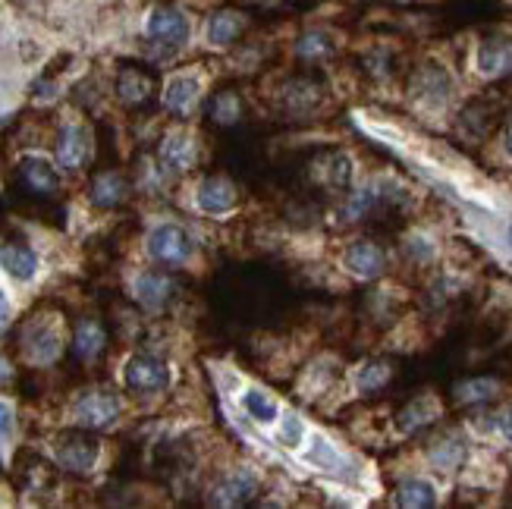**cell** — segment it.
<instances>
[{
  "label": "cell",
  "instance_id": "cell-1",
  "mask_svg": "<svg viewBox=\"0 0 512 509\" xmlns=\"http://www.w3.org/2000/svg\"><path fill=\"white\" fill-rule=\"evenodd\" d=\"M51 456L57 462V469L66 472V475H76V478H85L98 469L101 462V440H98V431H88V428H66L54 437L51 444Z\"/></svg>",
  "mask_w": 512,
  "mask_h": 509
},
{
  "label": "cell",
  "instance_id": "cell-2",
  "mask_svg": "<svg viewBox=\"0 0 512 509\" xmlns=\"http://www.w3.org/2000/svg\"><path fill=\"white\" fill-rule=\"evenodd\" d=\"M145 252L154 264H161V268L183 271L195 258V236L183 224H176V220H161V224H154L148 230Z\"/></svg>",
  "mask_w": 512,
  "mask_h": 509
},
{
  "label": "cell",
  "instance_id": "cell-3",
  "mask_svg": "<svg viewBox=\"0 0 512 509\" xmlns=\"http://www.w3.org/2000/svg\"><path fill=\"white\" fill-rule=\"evenodd\" d=\"M19 349L26 362L38 368H51L63 356V327L54 315H35L19 330Z\"/></svg>",
  "mask_w": 512,
  "mask_h": 509
},
{
  "label": "cell",
  "instance_id": "cell-4",
  "mask_svg": "<svg viewBox=\"0 0 512 509\" xmlns=\"http://www.w3.org/2000/svg\"><path fill=\"white\" fill-rule=\"evenodd\" d=\"M123 387L136 400H151L161 396L170 387V365L167 359L154 356V352H132L123 365Z\"/></svg>",
  "mask_w": 512,
  "mask_h": 509
},
{
  "label": "cell",
  "instance_id": "cell-5",
  "mask_svg": "<svg viewBox=\"0 0 512 509\" xmlns=\"http://www.w3.org/2000/svg\"><path fill=\"white\" fill-rule=\"evenodd\" d=\"M70 415H73V425H79V428L107 431V428H114L120 422L123 403H120L117 390H110V387H88V390H82L73 400Z\"/></svg>",
  "mask_w": 512,
  "mask_h": 509
},
{
  "label": "cell",
  "instance_id": "cell-6",
  "mask_svg": "<svg viewBox=\"0 0 512 509\" xmlns=\"http://www.w3.org/2000/svg\"><path fill=\"white\" fill-rule=\"evenodd\" d=\"M180 290H183L180 280L173 277L170 268H161V264L158 268H145L132 277V299L151 315H164L167 308L180 299Z\"/></svg>",
  "mask_w": 512,
  "mask_h": 509
},
{
  "label": "cell",
  "instance_id": "cell-7",
  "mask_svg": "<svg viewBox=\"0 0 512 509\" xmlns=\"http://www.w3.org/2000/svg\"><path fill=\"white\" fill-rule=\"evenodd\" d=\"M189 35H192V22L189 16L180 10V7H170V4H161L154 7L145 19V38L154 48H161L164 54H173L189 44Z\"/></svg>",
  "mask_w": 512,
  "mask_h": 509
},
{
  "label": "cell",
  "instance_id": "cell-8",
  "mask_svg": "<svg viewBox=\"0 0 512 509\" xmlns=\"http://www.w3.org/2000/svg\"><path fill=\"white\" fill-rule=\"evenodd\" d=\"M198 154H202V145H198L195 132L186 126H173L154 148V161L167 176H186L198 164Z\"/></svg>",
  "mask_w": 512,
  "mask_h": 509
},
{
  "label": "cell",
  "instance_id": "cell-9",
  "mask_svg": "<svg viewBox=\"0 0 512 509\" xmlns=\"http://www.w3.org/2000/svg\"><path fill=\"white\" fill-rule=\"evenodd\" d=\"M95 158V136L79 120H66L54 142V161L63 173H82Z\"/></svg>",
  "mask_w": 512,
  "mask_h": 509
},
{
  "label": "cell",
  "instance_id": "cell-10",
  "mask_svg": "<svg viewBox=\"0 0 512 509\" xmlns=\"http://www.w3.org/2000/svg\"><path fill=\"white\" fill-rule=\"evenodd\" d=\"M258 494H261V478L249 466H236L211 484L208 503L224 506V509H239V506L255 503Z\"/></svg>",
  "mask_w": 512,
  "mask_h": 509
},
{
  "label": "cell",
  "instance_id": "cell-11",
  "mask_svg": "<svg viewBox=\"0 0 512 509\" xmlns=\"http://www.w3.org/2000/svg\"><path fill=\"white\" fill-rule=\"evenodd\" d=\"M19 186L35 198H57L63 189V170L57 161H48L44 154H26L16 164Z\"/></svg>",
  "mask_w": 512,
  "mask_h": 509
},
{
  "label": "cell",
  "instance_id": "cell-12",
  "mask_svg": "<svg viewBox=\"0 0 512 509\" xmlns=\"http://www.w3.org/2000/svg\"><path fill=\"white\" fill-rule=\"evenodd\" d=\"M242 202L239 186L230 180L227 173H208L195 189V208L208 217H224L233 214Z\"/></svg>",
  "mask_w": 512,
  "mask_h": 509
},
{
  "label": "cell",
  "instance_id": "cell-13",
  "mask_svg": "<svg viewBox=\"0 0 512 509\" xmlns=\"http://www.w3.org/2000/svg\"><path fill=\"white\" fill-rule=\"evenodd\" d=\"M202 79H198L195 73H173L164 85V110L173 117V120H192V114L198 107H202Z\"/></svg>",
  "mask_w": 512,
  "mask_h": 509
},
{
  "label": "cell",
  "instance_id": "cell-14",
  "mask_svg": "<svg viewBox=\"0 0 512 509\" xmlns=\"http://www.w3.org/2000/svg\"><path fill=\"white\" fill-rule=\"evenodd\" d=\"M340 264L359 280H377L387 274V249L374 239H355L343 249Z\"/></svg>",
  "mask_w": 512,
  "mask_h": 509
},
{
  "label": "cell",
  "instance_id": "cell-15",
  "mask_svg": "<svg viewBox=\"0 0 512 509\" xmlns=\"http://www.w3.org/2000/svg\"><path fill=\"white\" fill-rule=\"evenodd\" d=\"M114 95L123 107L129 110H139L145 104L154 101V95H158V82H154V76L148 70H142V66H120L117 70V79H114Z\"/></svg>",
  "mask_w": 512,
  "mask_h": 509
},
{
  "label": "cell",
  "instance_id": "cell-16",
  "mask_svg": "<svg viewBox=\"0 0 512 509\" xmlns=\"http://www.w3.org/2000/svg\"><path fill=\"white\" fill-rule=\"evenodd\" d=\"M132 195V183L123 170H98L88 183V205L98 211H117Z\"/></svg>",
  "mask_w": 512,
  "mask_h": 509
},
{
  "label": "cell",
  "instance_id": "cell-17",
  "mask_svg": "<svg viewBox=\"0 0 512 509\" xmlns=\"http://www.w3.org/2000/svg\"><path fill=\"white\" fill-rule=\"evenodd\" d=\"M104 349H107V327L98 318H79L70 337L73 359L82 365H92L104 356Z\"/></svg>",
  "mask_w": 512,
  "mask_h": 509
},
{
  "label": "cell",
  "instance_id": "cell-18",
  "mask_svg": "<svg viewBox=\"0 0 512 509\" xmlns=\"http://www.w3.org/2000/svg\"><path fill=\"white\" fill-rule=\"evenodd\" d=\"M280 101H283L286 114L308 117V114H315V110L321 107V101H324V85L318 79H311V76H296V79H289L283 85Z\"/></svg>",
  "mask_w": 512,
  "mask_h": 509
},
{
  "label": "cell",
  "instance_id": "cell-19",
  "mask_svg": "<svg viewBox=\"0 0 512 509\" xmlns=\"http://www.w3.org/2000/svg\"><path fill=\"white\" fill-rule=\"evenodd\" d=\"M0 271L16 283H29L41 271V258L26 242L7 239V242H0Z\"/></svg>",
  "mask_w": 512,
  "mask_h": 509
},
{
  "label": "cell",
  "instance_id": "cell-20",
  "mask_svg": "<svg viewBox=\"0 0 512 509\" xmlns=\"http://www.w3.org/2000/svg\"><path fill=\"white\" fill-rule=\"evenodd\" d=\"M249 26V19L246 13H239V10H217L208 16V26H205V38L211 48H233V44L242 38V32H246Z\"/></svg>",
  "mask_w": 512,
  "mask_h": 509
},
{
  "label": "cell",
  "instance_id": "cell-21",
  "mask_svg": "<svg viewBox=\"0 0 512 509\" xmlns=\"http://www.w3.org/2000/svg\"><path fill=\"white\" fill-rule=\"evenodd\" d=\"M205 117L217 126V129H230L239 126L242 117H246V101L236 92V88H220L205 101Z\"/></svg>",
  "mask_w": 512,
  "mask_h": 509
},
{
  "label": "cell",
  "instance_id": "cell-22",
  "mask_svg": "<svg viewBox=\"0 0 512 509\" xmlns=\"http://www.w3.org/2000/svg\"><path fill=\"white\" fill-rule=\"evenodd\" d=\"M440 418V403L434 400V396H415L412 403H406L403 409H399V415H396V428H399V434H406V437H412V434H418V431H425V428H431L434 422Z\"/></svg>",
  "mask_w": 512,
  "mask_h": 509
},
{
  "label": "cell",
  "instance_id": "cell-23",
  "mask_svg": "<svg viewBox=\"0 0 512 509\" xmlns=\"http://www.w3.org/2000/svg\"><path fill=\"white\" fill-rule=\"evenodd\" d=\"M475 66L487 79H500V76L512 73V41H506V38L481 41L478 54H475Z\"/></svg>",
  "mask_w": 512,
  "mask_h": 509
},
{
  "label": "cell",
  "instance_id": "cell-24",
  "mask_svg": "<svg viewBox=\"0 0 512 509\" xmlns=\"http://www.w3.org/2000/svg\"><path fill=\"white\" fill-rule=\"evenodd\" d=\"M450 76H447V70L443 66H437V63H428V66H421V70L415 73V79H412V95L418 98V101H425V104H443L450 98Z\"/></svg>",
  "mask_w": 512,
  "mask_h": 509
},
{
  "label": "cell",
  "instance_id": "cell-25",
  "mask_svg": "<svg viewBox=\"0 0 512 509\" xmlns=\"http://www.w3.org/2000/svg\"><path fill=\"white\" fill-rule=\"evenodd\" d=\"M497 396H500V381L491 378V374H478V378H462L459 384H453V400L459 406H469V409L494 403Z\"/></svg>",
  "mask_w": 512,
  "mask_h": 509
},
{
  "label": "cell",
  "instance_id": "cell-26",
  "mask_svg": "<svg viewBox=\"0 0 512 509\" xmlns=\"http://www.w3.org/2000/svg\"><path fill=\"white\" fill-rule=\"evenodd\" d=\"M321 183L333 195H346L355 183V161L349 151H333L330 158L321 164Z\"/></svg>",
  "mask_w": 512,
  "mask_h": 509
},
{
  "label": "cell",
  "instance_id": "cell-27",
  "mask_svg": "<svg viewBox=\"0 0 512 509\" xmlns=\"http://www.w3.org/2000/svg\"><path fill=\"white\" fill-rule=\"evenodd\" d=\"M239 406H242V412H246L255 425H277L280 422V403L274 400L271 393L267 390H261V387H246L242 390V396H239Z\"/></svg>",
  "mask_w": 512,
  "mask_h": 509
},
{
  "label": "cell",
  "instance_id": "cell-28",
  "mask_svg": "<svg viewBox=\"0 0 512 509\" xmlns=\"http://www.w3.org/2000/svg\"><path fill=\"white\" fill-rule=\"evenodd\" d=\"M393 374H396L393 362H387V359H368V362H362L359 368H355L352 384H355V390H359L362 396H374V393H381V390L390 387Z\"/></svg>",
  "mask_w": 512,
  "mask_h": 509
},
{
  "label": "cell",
  "instance_id": "cell-29",
  "mask_svg": "<svg viewBox=\"0 0 512 509\" xmlns=\"http://www.w3.org/2000/svg\"><path fill=\"white\" fill-rule=\"evenodd\" d=\"M393 503L403 509H431L437 506V488L428 478H403L393 491Z\"/></svg>",
  "mask_w": 512,
  "mask_h": 509
},
{
  "label": "cell",
  "instance_id": "cell-30",
  "mask_svg": "<svg viewBox=\"0 0 512 509\" xmlns=\"http://www.w3.org/2000/svg\"><path fill=\"white\" fill-rule=\"evenodd\" d=\"M465 459H469V447H465V440H459L453 434L434 440L428 447V462L437 472H456V469H462Z\"/></svg>",
  "mask_w": 512,
  "mask_h": 509
},
{
  "label": "cell",
  "instance_id": "cell-31",
  "mask_svg": "<svg viewBox=\"0 0 512 509\" xmlns=\"http://www.w3.org/2000/svg\"><path fill=\"white\" fill-rule=\"evenodd\" d=\"M330 54H333V41H330V35L321 32V29H311V32H305V35L296 41V57H299L302 63H321V60H327Z\"/></svg>",
  "mask_w": 512,
  "mask_h": 509
},
{
  "label": "cell",
  "instance_id": "cell-32",
  "mask_svg": "<svg viewBox=\"0 0 512 509\" xmlns=\"http://www.w3.org/2000/svg\"><path fill=\"white\" fill-rule=\"evenodd\" d=\"M308 462L318 466L324 472H340L343 469V453L330 444L324 434H311V450H308Z\"/></svg>",
  "mask_w": 512,
  "mask_h": 509
},
{
  "label": "cell",
  "instance_id": "cell-33",
  "mask_svg": "<svg viewBox=\"0 0 512 509\" xmlns=\"http://www.w3.org/2000/svg\"><path fill=\"white\" fill-rule=\"evenodd\" d=\"M280 431H277V440L283 447H289V450H296L302 440H305V428H302V418L299 415H293V412H286V415H280Z\"/></svg>",
  "mask_w": 512,
  "mask_h": 509
},
{
  "label": "cell",
  "instance_id": "cell-34",
  "mask_svg": "<svg viewBox=\"0 0 512 509\" xmlns=\"http://www.w3.org/2000/svg\"><path fill=\"white\" fill-rule=\"evenodd\" d=\"M16 437V406L0 396V450H7Z\"/></svg>",
  "mask_w": 512,
  "mask_h": 509
},
{
  "label": "cell",
  "instance_id": "cell-35",
  "mask_svg": "<svg viewBox=\"0 0 512 509\" xmlns=\"http://www.w3.org/2000/svg\"><path fill=\"white\" fill-rule=\"evenodd\" d=\"M10 321H13V302H10L4 286H0V334H4V330L10 327Z\"/></svg>",
  "mask_w": 512,
  "mask_h": 509
},
{
  "label": "cell",
  "instance_id": "cell-36",
  "mask_svg": "<svg viewBox=\"0 0 512 509\" xmlns=\"http://www.w3.org/2000/svg\"><path fill=\"white\" fill-rule=\"evenodd\" d=\"M500 431H503V437L512 444V406L503 412V418H500Z\"/></svg>",
  "mask_w": 512,
  "mask_h": 509
},
{
  "label": "cell",
  "instance_id": "cell-37",
  "mask_svg": "<svg viewBox=\"0 0 512 509\" xmlns=\"http://www.w3.org/2000/svg\"><path fill=\"white\" fill-rule=\"evenodd\" d=\"M503 142H506V151L512 154V117L506 120V129H503Z\"/></svg>",
  "mask_w": 512,
  "mask_h": 509
},
{
  "label": "cell",
  "instance_id": "cell-38",
  "mask_svg": "<svg viewBox=\"0 0 512 509\" xmlns=\"http://www.w3.org/2000/svg\"><path fill=\"white\" fill-rule=\"evenodd\" d=\"M7 378H10V365L0 359V381H7Z\"/></svg>",
  "mask_w": 512,
  "mask_h": 509
},
{
  "label": "cell",
  "instance_id": "cell-39",
  "mask_svg": "<svg viewBox=\"0 0 512 509\" xmlns=\"http://www.w3.org/2000/svg\"><path fill=\"white\" fill-rule=\"evenodd\" d=\"M506 249L512 252V220H509V227H506Z\"/></svg>",
  "mask_w": 512,
  "mask_h": 509
}]
</instances>
